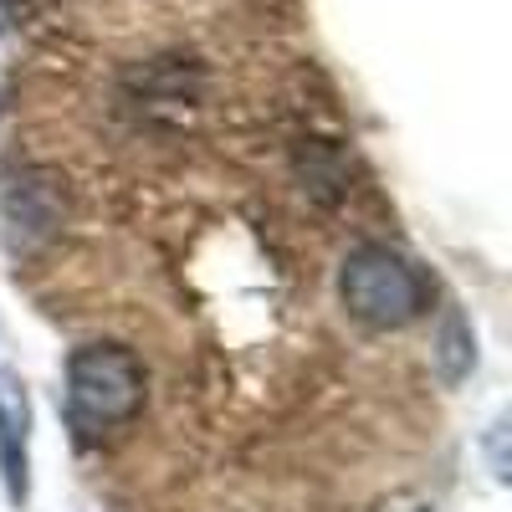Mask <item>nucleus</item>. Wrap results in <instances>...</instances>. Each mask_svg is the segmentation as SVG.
I'll return each instance as SVG.
<instances>
[{"mask_svg": "<svg viewBox=\"0 0 512 512\" xmlns=\"http://www.w3.org/2000/svg\"><path fill=\"white\" fill-rule=\"evenodd\" d=\"M338 297H344L349 318L390 333V328H410L415 318H425V308H431V282H425V272L405 251L364 241L338 267Z\"/></svg>", "mask_w": 512, "mask_h": 512, "instance_id": "nucleus-1", "label": "nucleus"}, {"mask_svg": "<svg viewBox=\"0 0 512 512\" xmlns=\"http://www.w3.org/2000/svg\"><path fill=\"white\" fill-rule=\"evenodd\" d=\"M149 374L128 344H82L67 359V415L82 436H103L144 410Z\"/></svg>", "mask_w": 512, "mask_h": 512, "instance_id": "nucleus-2", "label": "nucleus"}, {"mask_svg": "<svg viewBox=\"0 0 512 512\" xmlns=\"http://www.w3.org/2000/svg\"><path fill=\"white\" fill-rule=\"evenodd\" d=\"M0 477L11 502H26V395L16 384H0Z\"/></svg>", "mask_w": 512, "mask_h": 512, "instance_id": "nucleus-3", "label": "nucleus"}, {"mask_svg": "<svg viewBox=\"0 0 512 512\" xmlns=\"http://www.w3.org/2000/svg\"><path fill=\"white\" fill-rule=\"evenodd\" d=\"M472 359H477V349H472V328L461 323V313H446L441 338H436V364H441V374L456 384L466 369H472Z\"/></svg>", "mask_w": 512, "mask_h": 512, "instance_id": "nucleus-4", "label": "nucleus"}, {"mask_svg": "<svg viewBox=\"0 0 512 512\" xmlns=\"http://www.w3.org/2000/svg\"><path fill=\"white\" fill-rule=\"evenodd\" d=\"M384 512H431V507H425V502H415V497H400V502H390Z\"/></svg>", "mask_w": 512, "mask_h": 512, "instance_id": "nucleus-5", "label": "nucleus"}, {"mask_svg": "<svg viewBox=\"0 0 512 512\" xmlns=\"http://www.w3.org/2000/svg\"><path fill=\"white\" fill-rule=\"evenodd\" d=\"M0 31H6V11H0Z\"/></svg>", "mask_w": 512, "mask_h": 512, "instance_id": "nucleus-6", "label": "nucleus"}]
</instances>
